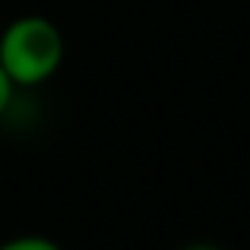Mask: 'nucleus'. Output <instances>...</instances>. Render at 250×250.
<instances>
[{"instance_id":"obj_1","label":"nucleus","mask_w":250,"mask_h":250,"mask_svg":"<svg viewBox=\"0 0 250 250\" xmlns=\"http://www.w3.org/2000/svg\"><path fill=\"white\" fill-rule=\"evenodd\" d=\"M63 32L42 13H25L0 32V67L16 89H38L63 63Z\"/></svg>"},{"instance_id":"obj_2","label":"nucleus","mask_w":250,"mask_h":250,"mask_svg":"<svg viewBox=\"0 0 250 250\" xmlns=\"http://www.w3.org/2000/svg\"><path fill=\"white\" fill-rule=\"evenodd\" d=\"M0 250H63V247L44 234H16V238L3 241Z\"/></svg>"},{"instance_id":"obj_3","label":"nucleus","mask_w":250,"mask_h":250,"mask_svg":"<svg viewBox=\"0 0 250 250\" xmlns=\"http://www.w3.org/2000/svg\"><path fill=\"white\" fill-rule=\"evenodd\" d=\"M13 95H16V85L10 83V76H6V73H3V67H0V117L10 111Z\"/></svg>"},{"instance_id":"obj_4","label":"nucleus","mask_w":250,"mask_h":250,"mask_svg":"<svg viewBox=\"0 0 250 250\" xmlns=\"http://www.w3.org/2000/svg\"><path fill=\"white\" fill-rule=\"evenodd\" d=\"M181 250H225L219 244H209V241H193V244H184Z\"/></svg>"}]
</instances>
